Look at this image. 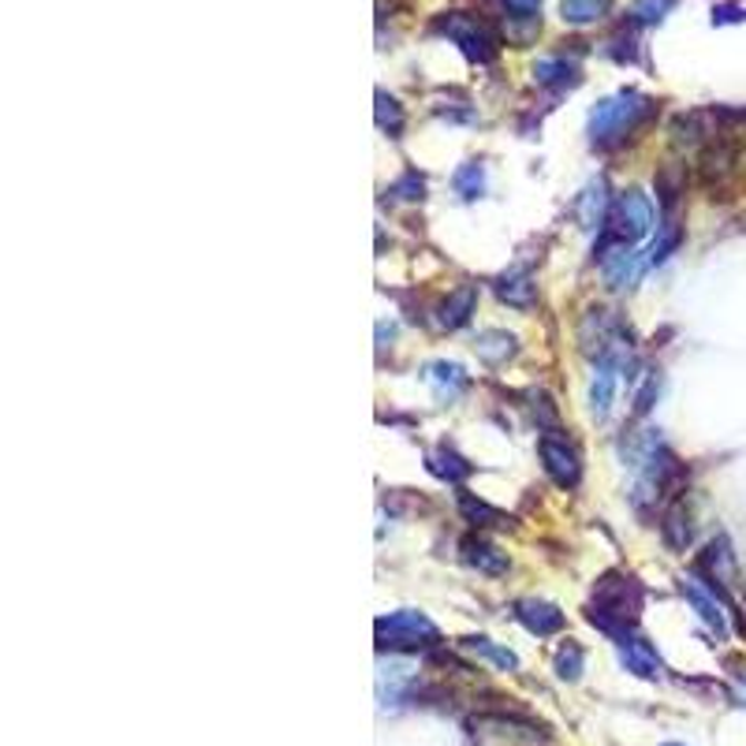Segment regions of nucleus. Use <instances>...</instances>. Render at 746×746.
Wrapping results in <instances>:
<instances>
[{"instance_id":"423d86ee","label":"nucleus","mask_w":746,"mask_h":746,"mask_svg":"<svg viewBox=\"0 0 746 746\" xmlns=\"http://www.w3.org/2000/svg\"><path fill=\"white\" fill-rule=\"evenodd\" d=\"M679 590H683V597H687V605L698 612V620L705 623V627H709L717 638H728V612H732L728 594L713 586L709 579H702L698 571L683 575L679 579Z\"/></svg>"},{"instance_id":"1a4fd4ad","label":"nucleus","mask_w":746,"mask_h":746,"mask_svg":"<svg viewBox=\"0 0 746 746\" xmlns=\"http://www.w3.org/2000/svg\"><path fill=\"white\" fill-rule=\"evenodd\" d=\"M642 269H650V265L631 247H616V251L601 254V277H605V288H612V292L631 288V284L642 277Z\"/></svg>"},{"instance_id":"0eeeda50","label":"nucleus","mask_w":746,"mask_h":746,"mask_svg":"<svg viewBox=\"0 0 746 746\" xmlns=\"http://www.w3.org/2000/svg\"><path fill=\"white\" fill-rule=\"evenodd\" d=\"M538 456H541V467H545V474L553 478L560 489H575L579 486L582 463H579L575 448H568V441H556V437H541Z\"/></svg>"},{"instance_id":"c756f323","label":"nucleus","mask_w":746,"mask_h":746,"mask_svg":"<svg viewBox=\"0 0 746 746\" xmlns=\"http://www.w3.org/2000/svg\"><path fill=\"white\" fill-rule=\"evenodd\" d=\"M683 183H687V172H683V165H664L657 172V194L664 206H676V198L683 194Z\"/></svg>"},{"instance_id":"b1692460","label":"nucleus","mask_w":746,"mask_h":746,"mask_svg":"<svg viewBox=\"0 0 746 746\" xmlns=\"http://www.w3.org/2000/svg\"><path fill=\"white\" fill-rule=\"evenodd\" d=\"M463 650H470V653H478L482 661H489V664H497V668H504V672H515L519 668V657L512 650H504V646H497L493 638H486V635H470V638H463Z\"/></svg>"},{"instance_id":"f257e3e1","label":"nucleus","mask_w":746,"mask_h":746,"mask_svg":"<svg viewBox=\"0 0 746 746\" xmlns=\"http://www.w3.org/2000/svg\"><path fill=\"white\" fill-rule=\"evenodd\" d=\"M642 612V586L631 575H605L597 579L594 601L586 609V620L594 623L597 631H605L609 638H631V627L638 623Z\"/></svg>"},{"instance_id":"4be33fe9","label":"nucleus","mask_w":746,"mask_h":746,"mask_svg":"<svg viewBox=\"0 0 746 746\" xmlns=\"http://www.w3.org/2000/svg\"><path fill=\"white\" fill-rule=\"evenodd\" d=\"M374 120H377V127L385 131V135H392V139H400L403 135V127H407V112H403V105L396 101L392 94H385V90H377L374 94Z\"/></svg>"},{"instance_id":"393cba45","label":"nucleus","mask_w":746,"mask_h":746,"mask_svg":"<svg viewBox=\"0 0 746 746\" xmlns=\"http://www.w3.org/2000/svg\"><path fill=\"white\" fill-rule=\"evenodd\" d=\"M459 512H463L474 527H500V530L512 527V519H508L504 512H497V508H489L486 500H474L467 493H459Z\"/></svg>"},{"instance_id":"f704fd0d","label":"nucleus","mask_w":746,"mask_h":746,"mask_svg":"<svg viewBox=\"0 0 746 746\" xmlns=\"http://www.w3.org/2000/svg\"><path fill=\"white\" fill-rule=\"evenodd\" d=\"M735 19H743V8H735V4L713 8V23H735Z\"/></svg>"},{"instance_id":"9d476101","label":"nucleus","mask_w":746,"mask_h":746,"mask_svg":"<svg viewBox=\"0 0 746 746\" xmlns=\"http://www.w3.org/2000/svg\"><path fill=\"white\" fill-rule=\"evenodd\" d=\"M422 381L433 388V396L441 403H456L459 396L467 392L470 388V377H467V370L459 362H448V359H441V362H429L426 370H422Z\"/></svg>"},{"instance_id":"bb28decb","label":"nucleus","mask_w":746,"mask_h":746,"mask_svg":"<svg viewBox=\"0 0 746 746\" xmlns=\"http://www.w3.org/2000/svg\"><path fill=\"white\" fill-rule=\"evenodd\" d=\"M672 8H676V0H635V4H631V12H627V19L635 27H657V23H664V19H668Z\"/></svg>"},{"instance_id":"ddd939ff","label":"nucleus","mask_w":746,"mask_h":746,"mask_svg":"<svg viewBox=\"0 0 746 746\" xmlns=\"http://www.w3.org/2000/svg\"><path fill=\"white\" fill-rule=\"evenodd\" d=\"M459 556H463V564H470L474 571H482V575H504L508 568V556L500 553V549L493 545V541H486V538H463L459 541Z\"/></svg>"},{"instance_id":"6e6552de","label":"nucleus","mask_w":746,"mask_h":746,"mask_svg":"<svg viewBox=\"0 0 746 746\" xmlns=\"http://www.w3.org/2000/svg\"><path fill=\"white\" fill-rule=\"evenodd\" d=\"M609 213H612L609 180L597 176V180H590L586 187H582L579 202H575V221H579L582 232H601V228H605V221H609Z\"/></svg>"},{"instance_id":"6ab92c4d","label":"nucleus","mask_w":746,"mask_h":746,"mask_svg":"<svg viewBox=\"0 0 746 746\" xmlns=\"http://www.w3.org/2000/svg\"><path fill=\"white\" fill-rule=\"evenodd\" d=\"M426 470L448 486H459L463 478L474 474V467H470L459 452H452V448H433V452H426Z\"/></svg>"},{"instance_id":"a878e982","label":"nucleus","mask_w":746,"mask_h":746,"mask_svg":"<svg viewBox=\"0 0 746 746\" xmlns=\"http://www.w3.org/2000/svg\"><path fill=\"white\" fill-rule=\"evenodd\" d=\"M452 187H456L459 194H463L467 202L482 198V194H486V168L478 165V161H467V165H459V168H456Z\"/></svg>"},{"instance_id":"f8f14e48","label":"nucleus","mask_w":746,"mask_h":746,"mask_svg":"<svg viewBox=\"0 0 746 746\" xmlns=\"http://www.w3.org/2000/svg\"><path fill=\"white\" fill-rule=\"evenodd\" d=\"M616 646H620V664L627 672H635V676H642V679H661L664 676V664L657 657V650H653L646 638L631 635V638L616 642Z\"/></svg>"},{"instance_id":"c85d7f7f","label":"nucleus","mask_w":746,"mask_h":746,"mask_svg":"<svg viewBox=\"0 0 746 746\" xmlns=\"http://www.w3.org/2000/svg\"><path fill=\"white\" fill-rule=\"evenodd\" d=\"M683 243V232L679 224H664V228L657 232V239H653V247L646 251V265H661L668 262V254H676Z\"/></svg>"},{"instance_id":"412c9836","label":"nucleus","mask_w":746,"mask_h":746,"mask_svg":"<svg viewBox=\"0 0 746 746\" xmlns=\"http://www.w3.org/2000/svg\"><path fill=\"white\" fill-rule=\"evenodd\" d=\"M705 135H713L705 112H679V116L672 120V142H676V146H702Z\"/></svg>"},{"instance_id":"39448f33","label":"nucleus","mask_w":746,"mask_h":746,"mask_svg":"<svg viewBox=\"0 0 746 746\" xmlns=\"http://www.w3.org/2000/svg\"><path fill=\"white\" fill-rule=\"evenodd\" d=\"M653 221H657V210H653L650 194H642L638 187L620 191L616 202H612L609 213V239L620 243V247H631V243L646 239L653 232Z\"/></svg>"},{"instance_id":"cd10ccee","label":"nucleus","mask_w":746,"mask_h":746,"mask_svg":"<svg viewBox=\"0 0 746 746\" xmlns=\"http://www.w3.org/2000/svg\"><path fill=\"white\" fill-rule=\"evenodd\" d=\"M582 646L579 642H564V646L556 650V657H553V672H556V679H564V683H575L579 676H582Z\"/></svg>"},{"instance_id":"72a5a7b5","label":"nucleus","mask_w":746,"mask_h":746,"mask_svg":"<svg viewBox=\"0 0 746 746\" xmlns=\"http://www.w3.org/2000/svg\"><path fill=\"white\" fill-rule=\"evenodd\" d=\"M504 4L508 19H538L541 16V0H500Z\"/></svg>"},{"instance_id":"9b49d317","label":"nucleus","mask_w":746,"mask_h":746,"mask_svg":"<svg viewBox=\"0 0 746 746\" xmlns=\"http://www.w3.org/2000/svg\"><path fill=\"white\" fill-rule=\"evenodd\" d=\"M515 620L538 638H549V635H560V631H564V612L556 605H549V601H534V597L515 601Z\"/></svg>"},{"instance_id":"dca6fc26","label":"nucleus","mask_w":746,"mask_h":746,"mask_svg":"<svg viewBox=\"0 0 746 746\" xmlns=\"http://www.w3.org/2000/svg\"><path fill=\"white\" fill-rule=\"evenodd\" d=\"M616 374H620L616 366L597 362L594 377H590V392H586V400H590V415H594L597 422H605L609 411H612V400H616Z\"/></svg>"},{"instance_id":"a211bd4d","label":"nucleus","mask_w":746,"mask_h":746,"mask_svg":"<svg viewBox=\"0 0 746 746\" xmlns=\"http://www.w3.org/2000/svg\"><path fill=\"white\" fill-rule=\"evenodd\" d=\"M534 83L538 86H553V90H571L582 83L579 68L564 57H541L534 64Z\"/></svg>"},{"instance_id":"5701e85b","label":"nucleus","mask_w":746,"mask_h":746,"mask_svg":"<svg viewBox=\"0 0 746 746\" xmlns=\"http://www.w3.org/2000/svg\"><path fill=\"white\" fill-rule=\"evenodd\" d=\"M609 0H560V19L571 27H590L609 16Z\"/></svg>"},{"instance_id":"2eb2a0df","label":"nucleus","mask_w":746,"mask_h":746,"mask_svg":"<svg viewBox=\"0 0 746 746\" xmlns=\"http://www.w3.org/2000/svg\"><path fill=\"white\" fill-rule=\"evenodd\" d=\"M497 299L515 306V310H530V306L538 303V284L530 277L527 269H515V273H504V277H497Z\"/></svg>"},{"instance_id":"473e14b6","label":"nucleus","mask_w":746,"mask_h":746,"mask_svg":"<svg viewBox=\"0 0 746 746\" xmlns=\"http://www.w3.org/2000/svg\"><path fill=\"white\" fill-rule=\"evenodd\" d=\"M388 194H392V198H403V202H418L426 194V183L418 172H407L403 180H396L392 187H388Z\"/></svg>"},{"instance_id":"e433bc0d","label":"nucleus","mask_w":746,"mask_h":746,"mask_svg":"<svg viewBox=\"0 0 746 746\" xmlns=\"http://www.w3.org/2000/svg\"><path fill=\"white\" fill-rule=\"evenodd\" d=\"M743 691H746V683H743Z\"/></svg>"},{"instance_id":"7c9ffc66","label":"nucleus","mask_w":746,"mask_h":746,"mask_svg":"<svg viewBox=\"0 0 746 746\" xmlns=\"http://www.w3.org/2000/svg\"><path fill=\"white\" fill-rule=\"evenodd\" d=\"M530 411H534L538 429H545V433H560V415H556V407L545 392H530Z\"/></svg>"},{"instance_id":"20e7f679","label":"nucleus","mask_w":746,"mask_h":746,"mask_svg":"<svg viewBox=\"0 0 746 746\" xmlns=\"http://www.w3.org/2000/svg\"><path fill=\"white\" fill-rule=\"evenodd\" d=\"M433 30L441 38H448L452 45H459V53H463L470 64H493V57H497V49H500L497 30L489 27L482 16L444 12V16L433 19Z\"/></svg>"},{"instance_id":"2f4dec72","label":"nucleus","mask_w":746,"mask_h":746,"mask_svg":"<svg viewBox=\"0 0 746 746\" xmlns=\"http://www.w3.org/2000/svg\"><path fill=\"white\" fill-rule=\"evenodd\" d=\"M657 396H661V374L650 370L646 377H642V385L635 388V400H631V403H635V415L638 418L650 415V407L657 403Z\"/></svg>"},{"instance_id":"aec40b11","label":"nucleus","mask_w":746,"mask_h":746,"mask_svg":"<svg viewBox=\"0 0 746 746\" xmlns=\"http://www.w3.org/2000/svg\"><path fill=\"white\" fill-rule=\"evenodd\" d=\"M661 538H664V545L676 549V553H683V549L694 541V523H691L687 508H683L679 500L661 515Z\"/></svg>"},{"instance_id":"f3484780","label":"nucleus","mask_w":746,"mask_h":746,"mask_svg":"<svg viewBox=\"0 0 746 746\" xmlns=\"http://www.w3.org/2000/svg\"><path fill=\"white\" fill-rule=\"evenodd\" d=\"M474 351H478V359H482L486 366H504L508 359H515L519 340L512 333H504V329H486V333H478Z\"/></svg>"},{"instance_id":"c9c22d12","label":"nucleus","mask_w":746,"mask_h":746,"mask_svg":"<svg viewBox=\"0 0 746 746\" xmlns=\"http://www.w3.org/2000/svg\"><path fill=\"white\" fill-rule=\"evenodd\" d=\"M664 746H683V743H664Z\"/></svg>"},{"instance_id":"f03ea898","label":"nucleus","mask_w":746,"mask_h":746,"mask_svg":"<svg viewBox=\"0 0 746 746\" xmlns=\"http://www.w3.org/2000/svg\"><path fill=\"white\" fill-rule=\"evenodd\" d=\"M650 116H653V101L646 94H638V90H620V94L597 101L594 112H590V124H586L590 142H594L597 150H612L620 146L631 131L646 124Z\"/></svg>"},{"instance_id":"4468645a","label":"nucleus","mask_w":746,"mask_h":746,"mask_svg":"<svg viewBox=\"0 0 746 746\" xmlns=\"http://www.w3.org/2000/svg\"><path fill=\"white\" fill-rule=\"evenodd\" d=\"M478 310V288L474 284H459L456 292H448V299L437 306V325L441 329H463Z\"/></svg>"},{"instance_id":"7ed1b4c3","label":"nucleus","mask_w":746,"mask_h":746,"mask_svg":"<svg viewBox=\"0 0 746 746\" xmlns=\"http://www.w3.org/2000/svg\"><path fill=\"white\" fill-rule=\"evenodd\" d=\"M441 642V631L437 623L426 616V612L415 609H400L388 612V616L377 620V650L388 653H422L433 650Z\"/></svg>"}]
</instances>
